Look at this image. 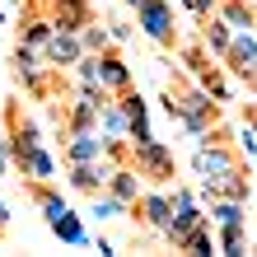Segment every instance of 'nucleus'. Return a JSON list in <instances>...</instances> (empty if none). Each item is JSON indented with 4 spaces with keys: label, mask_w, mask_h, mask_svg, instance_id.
<instances>
[{
    "label": "nucleus",
    "mask_w": 257,
    "mask_h": 257,
    "mask_svg": "<svg viewBox=\"0 0 257 257\" xmlns=\"http://www.w3.org/2000/svg\"><path fill=\"white\" fill-rule=\"evenodd\" d=\"M169 201H173V210L192 206V187H173V192H169Z\"/></svg>",
    "instance_id": "22"
},
{
    "label": "nucleus",
    "mask_w": 257,
    "mask_h": 257,
    "mask_svg": "<svg viewBox=\"0 0 257 257\" xmlns=\"http://www.w3.org/2000/svg\"><path fill=\"white\" fill-rule=\"evenodd\" d=\"M103 192H112L117 201H126V206H131L136 196L145 192V178L136 173L131 164H112V173H108V187H103Z\"/></svg>",
    "instance_id": "13"
},
{
    "label": "nucleus",
    "mask_w": 257,
    "mask_h": 257,
    "mask_svg": "<svg viewBox=\"0 0 257 257\" xmlns=\"http://www.w3.org/2000/svg\"><path fill=\"white\" fill-rule=\"evenodd\" d=\"M131 215H136V224H141V229H150V234H159L164 238V229H169V220H173V201H169V192H141L131 201Z\"/></svg>",
    "instance_id": "7"
},
{
    "label": "nucleus",
    "mask_w": 257,
    "mask_h": 257,
    "mask_svg": "<svg viewBox=\"0 0 257 257\" xmlns=\"http://www.w3.org/2000/svg\"><path fill=\"white\" fill-rule=\"evenodd\" d=\"M126 164L141 178H150L155 187H169L173 178H178V164H173V150L164 145V141H141V145H131V155Z\"/></svg>",
    "instance_id": "4"
},
{
    "label": "nucleus",
    "mask_w": 257,
    "mask_h": 257,
    "mask_svg": "<svg viewBox=\"0 0 257 257\" xmlns=\"http://www.w3.org/2000/svg\"><path fill=\"white\" fill-rule=\"evenodd\" d=\"M136 28L150 38V42H159V47H173V5L169 0H145V5H136Z\"/></svg>",
    "instance_id": "6"
},
{
    "label": "nucleus",
    "mask_w": 257,
    "mask_h": 257,
    "mask_svg": "<svg viewBox=\"0 0 257 257\" xmlns=\"http://www.w3.org/2000/svg\"><path fill=\"white\" fill-rule=\"evenodd\" d=\"M238 164H243V159H238V150H229L220 136H210V145L201 141V145H196V155H192V169L201 173V187L215 183V178H224V173H234Z\"/></svg>",
    "instance_id": "5"
},
{
    "label": "nucleus",
    "mask_w": 257,
    "mask_h": 257,
    "mask_svg": "<svg viewBox=\"0 0 257 257\" xmlns=\"http://www.w3.org/2000/svg\"><path fill=\"white\" fill-rule=\"evenodd\" d=\"M183 248H187V252H215V238H210V220H206V224H196V229L183 238Z\"/></svg>",
    "instance_id": "21"
},
{
    "label": "nucleus",
    "mask_w": 257,
    "mask_h": 257,
    "mask_svg": "<svg viewBox=\"0 0 257 257\" xmlns=\"http://www.w3.org/2000/svg\"><path fill=\"white\" fill-rule=\"evenodd\" d=\"M98 80H103V94H126L131 89V66L108 47V52H98Z\"/></svg>",
    "instance_id": "12"
},
{
    "label": "nucleus",
    "mask_w": 257,
    "mask_h": 257,
    "mask_svg": "<svg viewBox=\"0 0 257 257\" xmlns=\"http://www.w3.org/2000/svg\"><path fill=\"white\" fill-rule=\"evenodd\" d=\"M206 192H210V196H229V201H243V206H248V196H252L248 169L238 164L234 173H224V178H215V183H206Z\"/></svg>",
    "instance_id": "15"
},
{
    "label": "nucleus",
    "mask_w": 257,
    "mask_h": 257,
    "mask_svg": "<svg viewBox=\"0 0 257 257\" xmlns=\"http://www.w3.org/2000/svg\"><path fill=\"white\" fill-rule=\"evenodd\" d=\"M108 173H112V164L108 159H94V164H66V183L75 192H84V196H94L108 187Z\"/></svg>",
    "instance_id": "10"
},
{
    "label": "nucleus",
    "mask_w": 257,
    "mask_h": 257,
    "mask_svg": "<svg viewBox=\"0 0 257 257\" xmlns=\"http://www.w3.org/2000/svg\"><path fill=\"white\" fill-rule=\"evenodd\" d=\"M5 169H10V150H5V141H0V178H5Z\"/></svg>",
    "instance_id": "24"
},
{
    "label": "nucleus",
    "mask_w": 257,
    "mask_h": 257,
    "mask_svg": "<svg viewBox=\"0 0 257 257\" xmlns=\"http://www.w3.org/2000/svg\"><path fill=\"white\" fill-rule=\"evenodd\" d=\"M252 33H257V28H252Z\"/></svg>",
    "instance_id": "27"
},
{
    "label": "nucleus",
    "mask_w": 257,
    "mask_h": 257,
    "mask_svg": "<svg viewBox=\"0 0 257 257\" xmlns=\"http://www.w3.org/2000/svg\"><path fill=\"white\" fill-rule=\"evenodd\" d=\"M28 201L42 210L47 229L61 238V243H70V248H80V243H84V224H80V215H75V210L61 201V192H56L52 183H42V178H28Z\"/></svg>",
    "instance_id": "3"
},
{
    "label": "nucleus",
    "mask_w": 257,
    "mask_h": 257,
    "mask_svg": "<svg viewBox=\"0 0 257 257\" xmlns=\"http://www.w3.org/2000/svg\"><path fill=\"white\" fill-rule=\"evenodd\" d=\"M61 159L66 164H94V159H103V136L98 131H70L61 141Z\"/></svg>",
    "instance_id": "11"
},
{
    "label": "nucleus",
    "mask_w": 257,
    "mask_h": 257,
    "mask_svg": "<svg viewBox=\"0 0 257 257\" xmlns=\"http://www.w3.org/2000/svg\"><path fill=\"white\" fill-rule=\"evenodd\" d=\"M5 220H10V210H5V201H0V224H5Z\"/></svg>",
    "instance_id": "25"
},
{
    "label": "nucleus",
    "mask_w": 257,
    "mask_h": 257,
    "mask_svg": "<svg viewBox=\"0 0 257 257\" xmlns=\"http://www.w3.org/2000/svg\"><path fill=\"white\" fill-rule=\"evenodd\" d=\"M80 42H84V52H94V56H98V52H108V42H112V33H108V28H98L94 19H89V24L80 28Z\"/></svg>",
    "instance_id": "19"
},
{
    "label": "nucleus",
    "mask_w": 257,
    "mask_h": 257,
    "mask_svg": "<svg viewBox=\"0 0 257 257\" xmlns=\"http://www.w3.org/2000/svg\"><path fill=\"white\" fill-rule=\"evenodd\" d=\"M89 215L94 220H117V215H131L126 201H117L112 192H94V206H89Z\"/></svg>",
    "instance_id": "18"
},
{
    "label": "nucleus",
    "mask_w": 257,
    "mask_h": 257,
    "mask_svg": "<svg viewBox=\"0 0 257 257\" xmlns=\"http://www.w3.org/2000/svg\"><path fill=\"white\" fill-rule=\"evenodd\" d=\"M164 112L173 117L178 126H187L192 136H220V103L206 94L201 84L183 80V75H173L169 89H164Z\"/></svg>",
    "instance_id": "2"
},
{
    "label": "nucleus",
    "mask_w": 257,
    "mask_h": 257,
    "mask_svg": "<svg viewBox=\"0 0 257 257\" xmlns=\"http://www.w3.org/2000/svg\"><path fill=\"white\" fill-rule=\"evenodd\" d=\"M126 5H131V10H136V5H145V0H126Z\"/></svg>",
    "instance_id": "26"
},
{
    "label": "nucleus",
    "mask_w": 257,
    "mask_h": 257,
    "mask_svg": "<svg viewBox=\"0 0 257 257\" xmlns=\"http://www.w3.org/2000/svg\"><path fill=\"white\" fill-rule=\"evenodd\" d=\"M224 66H229L238 80H248V89L257 84V33H234L229 52H224Z\"/></svg>",
    "instance_id": "8"
},
{
    "label": "nucleus",
    "mask_w": 257,
    "mask_h": 257,
    "mask_svg": "<svg viewBox=\"0 0 257 257\" xmlns=\"http://www.w3.org/2000/svg\"><path fill=\"white\" fill-rule=\"evenodd\" d=\"M210 224H243V201H229V196H210Z\"/></svg>",
    "instance_id": "17"
},
{
    "label": "nucleus",
    "mask_w": 257,
    "mask_h": 257,
    "mask_svg": "<svg viewBox=\"0 0 257 257\" xmlns=\"http://www.w3.org/2000/svg\"><path fill=\"white\" fill-rule=\"evenodd\" d=\"M215 14L224 24L234 28V33H252L257 28V14H252V0H220L215 5Z\"/></svg>",
    "instance_id": "16"
},
{
    "label": "nucleus",
    "mask_w": 257,
    "mask_h": 257,
    "mask_svg": "<svg viewBox=\"0 0 257 257\" xmlns=\"http://www.w3.org/2000/svg\"><path fill=\"white\" fill-rule=\"evenodd\" d=\"M42 56H47V66L70 70V66L84 56V42H80V33H75V28H56V33L47 38V47H42Z\"/></svg>",
    "instance_id": "9"
},
{
    "label": "nucleus",
    "mask_w": 257,
    "mask_h": 257,
    "mask_svg": "<svg viewBox=\"0 0 257 257\" xmlns=\"http://www.w3.org/2000/svg\"><path fill=\"white\" fill-rule=\"evenodd\" d=\"M5 126H10V141H5L10 164H14L24 178H42V183H52V178H56V159H52L47 141H42L38 122H33L28 112H19V98L5 103Z\"/></svg>",
    "instance_id": "1"
},
{
    "label": "nucleus",
    "mask_w": 257,
    "mask_h": 257,
    "mask_svg": "<svg viewBox=\"0 0 257 257\" xmlns=\"http://www.w3.org/2000/svg\"><path fill=\"white\" fill-rule=\"evenodd\" d=\"M215 229H220V252H243V243H248L243 224H215Z\"/></svg>",
    "instance_id": "20"
},
{
    "label": "nucleus",
    "mask_w": 257,
    "mask_h": 257,
    "mask_svg": "<svg viewBox=\"0 0 257 257\" xmlns=\"http://www.w3.org/2000/svg\"><path fill=\"white\" fill-rule=\"evenodd\" d=\"M243 122H248V131L257 136V103H248V108H243Z\"/></svg>",
    "instance_id": "23"
},
{
    "label": "nucleus",
    "mask_w": 257,
    "mask_h": 257,
    "mask_svg": "<svg viewBox=\"0 0 257 257\" xmlns=\"http://www.w3.org/2000/svg\"><path fill=\"white\" fill-rule=\"evenodd\" d=\"M229 42H234V28L220 19V14H206L201 19V47L210 52V56H220L224 61V52H229Z\"/></svg>",
    "instance_id": "14"
}]
</instances>
